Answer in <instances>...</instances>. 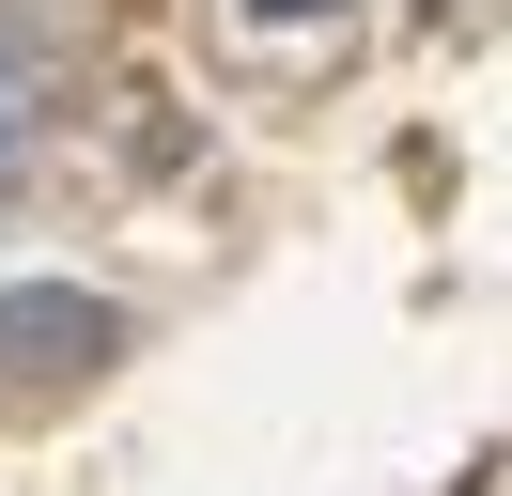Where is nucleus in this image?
Listing matches in <instances>:
<instances>
[{
	"mask_svg": "<svg viewBox=\"0 0 512 496\" xmlns=\"http://www.w3.org/2000/svg\"><path fill=\"white\" fill-rule=\"evenodd\" d=\"M94 357H125L109 295H78V279H16L0 295V372H94Z\"/></svg>",
	"mask_w": 512,
	"mask_h": 496,
	"instance_id": "f257e3e1",
	"label": "nucleus"
},
{
	"mask_svg": "<svg viewBox=\"0 0 512 496\" xmlns=\"http://www.w3.org/2000/svg\"><path fill=\"white\" fill-rule=\"evenodd\" d=\"M249 16H264V31H311V16L342 31V0H249Z\"/></svg>",
	"mask_w": 512,
	"mask_h": 496,
	"instance_id": "f03ea898",
	"label": "nucleus"
}]
</instances>
